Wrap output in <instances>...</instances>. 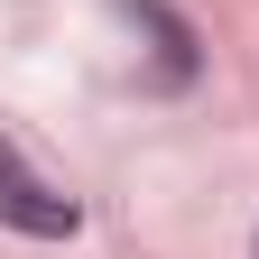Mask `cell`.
Listing matches in <instances>:
<instances>
[{
  "label": "cell",
  "instance_id": "cell-1",
  "mask_svg": "<svg viewBox=\"0 0 259 259\" xmlns=\"http://www.w3.org/2000/svg\"><path fill=\"white\" fill-rule=\"evenodd\" d=\"M0 222H10V232H28V241H65V232L83 222V204L28 167L19 139H0Z\"/></svg>",
  "mask_w": 259,
  "mask_h": 259
},
{
  "label": "cell",
  "instance_id": "cell-2",
  "mask_svg": "<svg viewBox=\"0 0 259 259\" xmlns=\"http://www.w3.org/2000/svg\"><path fill=\"white\" fill-rule=\"evenodd\" d=\"M250 259H259V250H250Z\"/></svg>",
  "mask_w": 259,
  "mask_h": 259
}]
</instances>
